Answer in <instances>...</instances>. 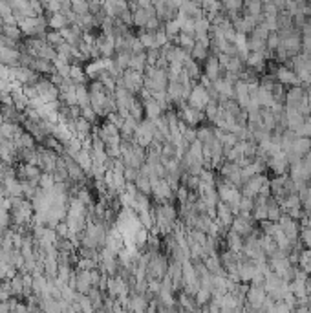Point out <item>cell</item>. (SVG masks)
I'll return each instance as SVG.
<instances>
[{"instance_id": "6da1fadb", "label": "cell", "mask_w": 311, "mask_h": 313, "mask_svg": "<svg viewBox=\"0 0 311 313\" xmlns=\"http://www.w3.org/2000/svg\"><path fill=\"white\" fill-rule=\"evenodd\" d=\"M143 83H145V73L143 72H136V70H124L123 72V77L116 81V84H121L124 86L126 90L134 92V94H139L141 88H143Z\"/></svg>"}, {"instance_id": "7a4b0ae2", "label": "cell", "mask_w": 311, "mask_h": 313, "mask_svg": "<svg viewBox=\"0 0 311 313\" xmlns=\"http://www.w3.org/2000/svg\"><path fill=\"white\" fill-rule=\"evenodd\" d=\"M178 118L181 119V121H185L189 126H200V123H203V119H205V114H203V110H200V108H194V106H191L189 103H181L180 104V112H178Z\"/></svg>"}, {"instance_id": "3957f363", "label": "cell", "mask_w": 311, "mask_h": 313, "mask_svg": "<svg viewBox=\"0 0 311 313\" xmlns=\"http://www.w3.org/2000/svg\"><path fill=\"white\" fill-rule=\"evenodd\" d=\"M231 229L236 231L242 237H247L255 231V218L251 213H238V215H235V220L231 223Z\"/></svg>"}, {"instance_id": "277c9868", "label": "cell", "mask_w": 311, "mask_h": 313, "mask_svg": "<svg viewBox=\"0 0 311 313\" xmlns=\"http://www.w3.org/2000/svg\"><path fill=\"white\" fill-rule=\"evenodd\" d=\"M209 101H211V96H209L207 88L201 83H194L192 90H191V96L187 97V103L191 104V106H194V108L203 110L209 104Z\"/></svg>"}, {"instance_id": "5b68a950", "label": "cell", "mask_w": 311, "mask_h": 313, "mask_svg": "<svg viewBox=\"0 0 311 313\" xmlns=\"http://www.w3.org/2000/svg\"><path fill=\"white\" fill-rule=\"evenodd\" d=\"M267 180H269V178H267V176H265L263 172L255 174V176H251L247 181H243V185L240 187V193H242V196L256 198V196H258V193H260V189H262V185Z\"/></svg>"}, {"instance_id": "8992f818", "label": "cell", "mask_w": 311, "mask_h": 313, "mask_svg": "<svg viewBox=\"0 0 311 313\" xmlns=\"http://www.w3.org/2000/svg\"><path fill=\"white\" fill-rule=\"evenodd\" d=\"M152 196L158 203L174 202V198H176V191L170 187V183H168L165 178H161L156 185H152Z\"/></svg>"}, {"instance_id": "52a82bcc", "label": "cell", "mask_w": 311, "mask_h": 313, "mask_svg": "<svg viewBox=\"0 0 311 313\" xmlns=\"http://www.w3.org/2000/svg\"><path fill=\"white\" fill-rule=\"evenodd\" d=\"M278 223H280V229L286 233V237L289 238L291 242H298V235H300V225H298V220L291 218L287 213H282Z\"/></svg>"}, {"instance_id": "ba28073f", "label": "cell", "mask_w": 311, "mask_h": 313, "mask_svg": "<svg viewBox=\"0 0 311 313\" xmlns=\"http://www.w3.org/2000/svg\"><path fill=\"white\" fill-rule=\"evenodd\" d=\"M216 220L220 222L221 229L223 231L231 229V223H233V220H235V213L231 211L229 203L221 202V200L216 203Z\"/></svg>"}, {"instance_id": "9c48e42d", "label": "cell", "mask_w": 311, "mask_h": 313, "mask_svg": "<svg viewBox=\"0 0 311 313\" xmlns=\"http://www.w3.org/2000/svg\"><path fill=\"white\" fill-rule=\"evenodd\" d=\"M267 57H269V51H249L247 59H245V66L253 68L256 73L263 72L265 70V63H267Z\"/></svg>"}, {"instance_id": "30bf717a", "label": "cell", "mask_w": 311, "mask_h": 313, "mask_svg": "<svg viewBox=\"0 0 311 313\" xmlns=\"http://www.w3.org/2000/svg\"><path fill=\"white\" fill-rule=\"evenodd\" d=\"M150 17H156V7L136 6L132 9V21H134V26H138V28H145Z\"/></svg>"}, {"instance_id": "8fae6325", "label": "cell", "mask_w": 311, "mask_h": 313, "mask_svg": "<svg viewBox=\"0 0 311 313\" xmlns=\"http://www.w3.org/2000/svg\"><path fill=\"white\" fill-rule=\"evenodd\" d=\"M275 79H277L278 83H282L284 86L302 84V83H300V79H298V75L295 73V70L287 68V66H278V68L275 70Z\"/></svg>"}, {"instance_id": "7c38bea8", "label": "cell", "mask_w": 311, "mask_h": 313, "mask_svg": "<svg viewBox=\"0 0 311 313\" xmlns=\"http://www.w3.org/2000/svg\"><path fill=\"white\" fill-rule=\"evenodd\" d=\"M213 86H215V90L220 94V101L235 99V84L229 83L225 77H218L216 81H213ZM220 101H218V103H220Z\"/></svg>"}, {"instance_id": "4fadbf2b", "label": "cell", "mask_w": 311, "mask_h": 313, "mask_svg": "<svg viewBox=\"0 0 311 313\" xmlns=\"http://www.w3.org/2000/svg\"><path fill=\"white\" fill-rule=\"evenodd\" d=\"M221 72H223V68H221L218 57L209 55L205 59V64H203V75H207L211 81H216L218 77H221Z\"/></svg>"}, {"instance_id": "5bb4252c", "label": "cell", "mask_w": 311, "mask_h": 313, "mask_svg": "<svg viewBox=\"0 0 311 313\" xmlns=\"http://www.w3.org/2000/svg\"><path fill=\"white\" fill-rule=\"evenodd\" d=\"M223 242H225V249H231L235 253H242L243 249V237L238 235L236 231L227 229L225 235H223Z\"/></svg>"}, {"instance_id": "9a60e30c", "label": "cell", "mask_w": 311, "mask_h": 313, "mask_svg": "<svg viewBox=\"0 0 311 313\" xmlns=\"http://www.w3.org/2000/svg\"><path fill=\"white\" fill-rule=\"evenodd\" d=\"M235 99H236V103L242 106L243 110L247 108V104H249V99H251V96H249V86L247 83H243L242 79H238L235 83Z\"/></svg>"}, {"instance_id": "2e32d148", "label": "cell", "mask_w": 311, "mask_h": 313, "mask_svg": "<svg viewBox=\"0 0 311 313\" xmlns=\"http://www.w3.org/2000/svg\"><path fill=\"white\" fill-rule=\"evenodd\" d=\"M143 108H145V118H150V119H158L161 114H165L163 106H161L152 96L143 99Z\"/></svg>"}, {"instance_id": "e0dca14e", "label": "cell", "mask_w": 311, "mask_h": 313, "mask_svg": "<svg viewBox=\"0 0 311 313\" xmlns=\"http://www.w3.org/2000/svg\"><path fill=\"white\" fill-rule=\"evenodd\" d=\"M289 150H291V152L298 154L300 158H304L306 154L311 150V138H306V136H297V138H295V141L291 143ZM286 152H287V150H286Z\"/></svg>"}, {"instance_id": "ac0fdd59", "label": "cell", "mask_w": 311, "mask_h": 313, "mask_svg": "<svg viewBox=\"0 0 311 313\" xmlns=\"http://www.w3.org/2000/svg\"><path fill=\"white\" fill-rule=\"evenodd\" d=\"M203 264L207 265V269L213 275H227V271L223 269V265H221V260H220V255L215 253V255H207V257L203 258Z\"/></svg>"}, {"instance_id": "d6986e66", "label": "cell", "mask_w": 311, "mask_h": 313, "mask_svg": "<svg viewBox=\"0 0 311 313\" xmlns=\"http://www.w3.org/2000/svg\"><path fill=\"white\" fill-rule=\"evenodd\" d=\"M21 134H22L21 126L17 125V123H13V121H4V123L0 125V138H6V139L15 141Z\"/></svg>"}, {"instance_id": "ffe728a7", "label": "cell", "mask_w": 311, "mask_h": 313, "mask_svg": "<svg viewBox=\"0 0 311 313\" xmlns=\"http://www.w3.org/2000/svg\"><path fill=\"white\" fill-rule=\"evenodd\" d=\"M148 297L146 295H141V293H132L130 295V302H128V310L132 312H146L148 310Z\"/></svg>"}, {"instance_id": "44dd1931", "label": "cell", "mask_w": 311, "mask_h": 313, "mask_svg": "<svg viewBox=\"0 0 311 313\" xmlns=\"http://www.w3.org/2000/svg\"><path fill=\"white\" fill-rule=\"evenodd\" d=\"M178 46H181L183 49H187L189 53H191V49L194 48V44H196V35L191 33V31H180L178 37L174 39Z\"/></svg>"}, {"instance_id": "7402d4cb", "label": "cell", "mask_w": 311, "mask_h": 313, "mask_svg": "<svg viewBox=\"0 0 311 313\" xmlns=\"http://www.w3.org/2000/svg\"><path fill=\"white\" fill-rule=\"evenodd\" d=\"M48 26L51 29H57V31H61L62 28H66L70 26V21L68 17L61 11H57V13H49V19H48Z\"/></svg>"}, {"instance_id": "603a6c76", "label": "cell", "mask_w": 311, "mask_h": 313, "mask_svg": "<svg viewBox=\"0 0 311 313\" xmlns=\"http://www.w3.org/2000/svg\"><path fill=\"white\" fill-rule=\"evenodd\" d=\"M256 99H258V104H260L262 108H271V104L275 103V97H273L271 90L263 88V86H258V90H256Z\"/></svg>"}, {"instance_id": "cb8c5ba5", "label": "cell", "mask_w": 311, "mask_h": 313, "mask_svg": "<svg viewBox=\"0 0 311 313\" xmlns=\"http://www.w3.org/2000/svg\"><path fill=\"white\" fill-rule=\"evenodd\" d=\"M209 49H211V46L209 44H203V42L196 41V44H194V48L191 49V57H192L194 61H205L209 57Z\"/></svg>"}, {"instance_id": "d4e9b609", "label": "cell", "mask_w": 311, "mask_h": 313, "mask_svg": "<svg viewBox=\"0 0 311 313\" xmlns=\"http://www.w3.org/2000/svg\"><path fill=\"white\" fill-rule=\"evenodd\" d=\"M130 68L136 70V72H143L145 73V68H146V51H138V53H132V59H130Z\"/></svg>"}, {"instance_id": "484cf974", "label": "cell", "mask_w": 311, "mask_h": 313, "mask_svg": "<svg viewBox=\"0 0 311 313\" xmlns=\"http://www.w3.org/2000/svg\"><path fill=\"white\" fill-rule=\"evenodd\" d=\"M138 125H139L138 119H134L132 116H126L123 126H121V138H134V132H136Z\"/></svg>"}, {"instance_id": "4316f807", "label": "cell", "mask_w": 311, "mask_h": 313, "mask_svg": "<svg viewBox=\"0 0 311 313\" xmlns=\"http://www.w3.org/2000/svg\"><path fill=\"white\" fill-rule=\"evenodd\" d=\"M282 207L278 205V202L275 200V196H271L269 200H267V218L273 220V222H278L280 220V216H282Z\"/></svg>"}, {"instance_id": "83f0119b", "label": "cell", "mask_w": 311, "mask_h": 313, "mask_svg": "<svg viewBox=\"0 0 311 313\" xmlns=\"http://www.w3.org/2000/svg\"><path fill=\"white\" fill-rule=\"evenodd\" d=\"M198 139H200L203 145L211 143L215 139V126L211 125H200L198 126Z\"/></svg>"}, {"instance_id": "f1b7e54d", "label": "cell", "mask_w": 311, "mask_h": 313, "mask_svg": "<svg viewBox=\"0 0 311 313\" xmlns=\"http://www.w3.org/2000/svg\"><path fill=\"white\" fill-rule=\"evenodd\" d=\"M154 33H156V31H148V29H143V31L138 35L139 42L143 44V48H145V49L156 48V37H154Z\"/></svg>"}, {"instance_id": "f546056e", "label": "cell", "mask_w": 311, "mask_h": 313, "mask_svg": "<svg viewBox=\"0 0 311 313\" xmlns=\"http://www.w3.org/2000/svg\"><path fill=\"white\" fill-rule=\"evenodd\" d=\"M260 243H262V249L265 253V257H269L273 251L277 249V242L271 235H265V233H260Z\"/></svg>"}, {"instance_id": "4dcf8cb0", "label": "cell", "mask_w": 311, "mask_h": 313, "mask_svg": "<svg viewBox=\"0 0 311 313\" xmlns=\"http://www.w3.org/2000/svg\"><path fill=\"white\" fill-rule=\"evenodd\" d=\"M136 183V187H138L139 193H145V194H152V183H150V178L148 176H143V174H139L138 180L134 181Z\"/></svg>"}, {"instance_id": "1f68e13d", "label": "cell", "mask_w": 311, "mask_h": 313, "mask_svg": "<svg viewBox=\"0 0 311 313\" xmlns=\"http://www.w3.org/2000/svg\"><path fill=\"white\" fill-rule=\"evenodd\" d=\"M211 299H213V291L207 289V288H200V289L196 291V295H194V300H196L198 308H203Z\"/></svg>"}, {"instance_id": "d6a6232c", "label": "cell", "mask_w": 311, "mask_h": 313, "mask_svg": "<svg viewBox=\"0 0 311 313\" xmlns=\"http://www.w3.org/2000/svg\"><path fill=\"white\" fill-rule=\"evenodd\" d=\"M163 29H165V33L168 35V39H170V41H174V39L178 37V33L181 31L180 22L176 21V19H170V21H167L165 26H163Z\"/></svg>"}, {"instance_id": "836d02e7", "label": "cell", "mask_w": 311, "mask_h": 313, "mask_svg": "<svg viewBox=\"0 0 311 313\" xmlns=\"http://www.w3.org/2000/svg\"><path fill=\"white\" fill-rule=\"evenodd\" d=\"M218 112H220V103H218V101H215V99H211V101H209L207 106L203 108V114H205V119H207V121H211V123L215 121V118H216V116H218Z\"/></svg>"}, {"instance_id": "e575fe53", "label": "cell", "mask_w": 311, "mask_h": 313, "mask_svg": "<svg viewBox=\"0 0 311 313\" xmlns=\"http://www.w3.org/2000/svg\"><path fill=\"white\" fill-rule=\"evenodd\" d=\"M247 46H249V51H267V44L263 39H258L255 35H251L247 39Z\"/></svg>"}, {"instance_id": "d590c367", "label": "cell", "mask_w": 311, "mask_h": 313, "mask_svg": "<svg viewBox=\"0 0 311 313\" xmlns=\"http://www.w3.org/2000/svg\"><path fill=\"white\" fill-rule=\"evenodd\" d=\"M128 114H130L134 119H138V121H141L143 119V116H145V108H143V101L141 99L136 97V101L132 103L130 110H128Z\"/></svg>"}, {"instance_id": "8d00e7d4", "label": "cell", "mask_w": 311, "mask_h": 313, "mask_svg": "<svg viewBox=\"0 0 311 313\" xmlns=\"http://www.w3.org/2000/svg\"><path fill=\"white\" fill-rule=\"evenodd\" d=\"M243 68H245V64H243L242 59L233 55L229 59V64L225 66V72H233V73H238V75H240V72H242Z\"/></svg>"}, {"instance_id": "74e56055", "label": "cell", "mask_w": 311, "mask_h": 313, "mask_svg": "<svg viewBox=\"0 0 311 313\" xmlns=\"http://www.w3.org/2000/svg\"><path fill=\"white\" fill-rule=\"evenodd\" d=\"M260 229H262V233H265V235H275L278 229H280V223L278 222H273V220H269V218H265V220H262L260 222Z\"/></svg>"}, {"instance_id": "f35d334b", "label": "cell", "mask_w": 311, "mask_h": 313, "mask_svg": "<svg viewBox=\"0 0 311 313\" xmlns=\"http://www.w3.org/2000/svg\"><path fill=\"white\" fill-rule=\"evenodd\" d=\"M46 42L48 44H51L53 48H57V46H61L62 42H64V37L61 35V31H57V29H53V31H49V33H46Z\"/></svg>"}, {"instance_id": "ab89813d", "label": "cell", "mask_w": 311, "mask_h": 313, "mask_svg": "<svg viewBox=\"0 0 311 313\" xmlns=\"http://www.w3.org/2000/svg\"><path fill=\"white\" fill-rule=\"evenodd\" d=\"M253 207H255V198H249V196H242L240 198V203H238L240 213H251Z\"/></svg>"}, {"instance_id": "60d3db41", "label": "cell", "mask_w": 311, "mask_h": 313, "mask_svg": "<svg viewBox=\"0 0 311 313\" xmlns=\"http://www.w3.org/2000/svg\"><path fill=\"white\" fill-rule=\"evenodd\" d=\"M298 240L302 242V245H304V247H310V249H311V227H304V229H300Z\"/></svg>"}, {"instance_id": "b9f144b4", "label": "cell", "mask_w": 311, "mask_h": 313, "mask_svg": "<svg viewBox=\"0 0 311 313\" xmlns=\"http://www.w3.org/2000/svg\"><path fill=\"white\" fill-rule=\"evenodd\" d=\"M124 180L126 181H130V183H134V181L138 180V176H139V169L136 167H124Z\"/></svg>"}, {"instance_id": "7bdbcfd3", "label": "cell", "mask_w": 311, "mask_h": 313, "mask_svg": "<svg viewBox=\"0 0 311 313\" xmlns=\"http://www.w3.org/2000/svg\"><path fill=\"white\" fill-rule=\"evenodd\" d=\"M284 213H287V215H289L291 218H295V220H300V218L304 216V209H302V205H297V207H291L287 209V211H284Z\"/></svg>"}, {"instance_id": "ee69618b", "label": "cell", "mask_w": 311, "mask_h": 313, "mask_svg": "<svg viewBox=\"0 0 311 313\" xmlns=\"http://www.w3.org/2000/svg\"><path fill=\"white\" fill-rule=\"evenodd\" d=\"M306 191H308V196H311V180L306 183Z\"/></svg>"}, {"instance_id": "f6af8a7d", "label": "cell", "mask_w": 311, "mask_h": 313, "mask_svg": "<svg viewBox=\"0 0 311 313\" xmlns=\"http://www.w3.org/2000/svg\"><path fill=\"white\" fill-rule=\"evenodd\" d=\"M306 304H308V308H310V312H311V293H308V300H306Z\"/></svg>"}, {"instance_id": "bcb514c9", "label": "cell", "mask_w": 311, "mask_h": 313, "mask_svg": "<svg viewBox=\"0 0 311 313\" xmlns=\"http://www.w3.org/2000/svg\"><path fill=\"white\" fill-rule=\"evenodd\" d=\"M310 114H311V101H310Z\"/></svg>"}]
</instances>
